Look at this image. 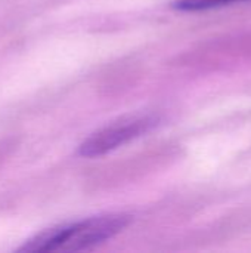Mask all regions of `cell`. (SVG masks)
Returning <instances> with one entry per match:
<instances>
[{
	"label": "cell",
	"instance_id": "obj_2",
	"mask_svg": "<svg viewBox=\"0 0 251 253\" xmlns=\"http://www.w3.org/2000/svg\"><path fill=\"white\" fill-rule=\"evenodd\" d=\"M157 125V117L154 116H136L129 119H121L98 132L90 135L80 147L78 154L81 157L93 159L104 156L129 141L139 138Z\"/></svg>",
	"mask_w": 251,
	"mask_h": 253
},
{
	"label": "cell",
	"instance_id": "obj_3",
	"mask_svg": "<svg viewBox=\"0 0 251 253\" xmlns=\"http://www.w3.org/2000/svg\"><path fill=\"white\" fill-rule=\"evenodd\" d=\"M240 1H247V0H175L173 7L183 12H198V10H209V9L222 7Z\"/></svg>",
	"mask_w": 251,
	"mask_h": 253
},
{
	"label": "cell",
	"instance_id": "obj_1",
	"mask_svg": "<svg viewBox=\"0 0 251 253\" xmlns=\"http://www.w3.org/2000/svg\"><path fill=\"white\" fill-rule=\"evenodd\" d=\"M127 215H104L44 230L19 248L22 252H78L92 249L118 233L129 224Z\"/></svg>",
	"mask_w": 251,
	"mask_h": 253
}]
</instances>
